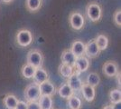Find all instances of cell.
Listing matches in <instances>:
<instances>
[{"mask_svg": "<svg viewBox=\"0 0 121 109\" xmlns=\"http://www.w3.org/2000/svg\"><path fill=\"white\" fill-rule=\"evenodd\" d=\"M86 15L87 17L93 23L100 21L103 16V10L99 3L96 1H91L86 5Z\"/></svg>", "mask_w": 121, "mask_h": 109, "instance_id": "obj_1", "label": "cell"}, {"mask_svg": "<svg viewBox=\"0 0 121 109\" xmlns=\"http://www.w3.org/2000/svg\"><path fill=\"white\" fill-rule=\"evenodd\" d=\"M35 40L33 33L29 29H20L15 34V42L21 47H27L32 45Z\"/></svg>", "mask_w": 121, "mask_h": 109, "instance_id": "obj_2", "label": "cell"}, {"mask_svg": "<svg viewBox=\"0 0 121 109\" xmlns=\"http://www.w3.org/2000/svg\"><path fill=\"white\" fill-rule=\"evenodd\" d=\"M44 61L43 53L38 49H31L26 57V63L33 66L35 68L42 67Z\"/></svg>", "mask_w": 121, "mask_h": 109, "instance_id": "obj_3", "label": "cell"}, {"mask_svg": "<svg viewBox=\"0 0 121 109\" xmlns=\"http://www.w3.org/2000/svg\"><path fill=\"white\" fill-rule=\"evenodd\" d=\"M69 24L73 30L80 31L85 26V17L79 11H73L69 16Z\"/></svg>", "mask_w": 121, "mask_h": 109, "instance_id": "obj_4", "label": "cell"}, {"mask_svg": "<svg viewBox=\"0 0 121 109\" xmlns=\"http://www.w3.org/2000/svg\"><path fill=\"white\" fill-rule=\"evenodd\" d=\"M25 98L26 102H33V101H38L41 96L40 91H39V85L35 83L29 84L25 89Z\"/></svg>", "mask_w": 121, "mask_h": 109, "instance_id": "obj_5", "label": "cell"}, {"mask_svg": "<svg viewBox=\"0 0 121 109\" xmlns=\"http://www.w3.org/2000/svg\"><path fill=\"white\" fill-rule=\"evenodd\" d=\"M100 50L99 49V47L97 46L95 39H91L90 41H88L85 44V50H84V56L87 57L89 59L90 58H96L99 56Z\"/></svg>", "mask_w": 121, "mask_h": 109, "instance_id": "obj_6", "label": "cell"}, {"mask_svg": "<svg viewBox=\"0 0 121 109\" xmlns=\"http://www.w3.org/2000/svg\"><path fill=\"white\" fill-rule=\"evenodd\" d=\"M102 72L108 77H115L119 72L118 66L115 61L108 60L103 64L102 66Z\"/></svg>", "mask_w": 121, "mask_h": 109, "instance_id": "obj_7", "label": "cell"}, {"mask_svg": "<svg viewBox=\"0 0 121 109\" xmlns=\"http://www.w3.org/2000/svg\"><path fill=\"white\" fill-rule=\"evenodd\" d=\"M91 66V61L90 59L85 56L76 57L75 64H74V69L76 72L79 74L83 72H86Z\"/></svg>", "mask_w": 121, "mask_h": 109, "instance_id": "obj_8", "label": "cell"}, {"mask_svg": "<svg viewBox=\"0 0 121 109\" xmlns=\"http://www.w3.org/2000/svg\"><path fill=\"white\" fill-rule=\"evenodd\" d=\"M38 85H39V91H40L41 95H48L52 97L56 94L57 89L50 80H47Z\"/></svg>", "mask_w": 121, "mask_h": 109, "instance_id": "obj_9", "label": "cell"}, {"mask_svg": "<svg viewBox=\"0 0 121 109\" xmlns=\"http://www.w3.org/2000/svg\"><path fill=\"white\" fill-rule=\"evenodd\" d=\"M66 83L68 84L71 86V88L75 92V91H80L81 90V86L83 85V81L81 80L80 74L74 71L70 77L67 78V82Z\"/></svg>", "mask_w": 121, "mask_h": 109, "instance_id": "obj_10", "label": "cell"}, {"mask_svg": "<svg viewBox=\"0 0 121 109\" xmlns=\"http://www.w3.org/2000/svg\"><path fill=\"white\" fill-rule=\"evenodd\" d=\"M80 91H81V94L83 95V98L85 99V101L89 102V103L93 102L95 97H96V90H95V87L91 86V85H88V84L83 83Z\"/></svg>", "mask_w": 121, "mask_h": 109, "instance_id": "obj_11", "label": "cell"}, {"mask_svg": "<svg viewBox=\"0 0 121 109\" xmlns=\"http://www.w3.org/2000/svg\"><path fill=\"white\" fill-rule=\"evenodd\" d=\"M50 79L49 76V73L47 72V70L43 67L36 68L35 75L33 76V80H34V83L37 84V85H40V84L45 82L47 80Z\"/></svg>", "mask_w": 121, "mask_h": 109, "instance_id": "obj_12", "label": "cell"}, {"mask_svg": "<svg viewBox=\"0 0 121 109\" xmlns=\"http://www.w3.org/2000/svg\"><path fill=\"white\" fill-rule=\"evenodd\" d=\"M76 57L74 56V54L71 52V49H64L61 55H60V64H64L67 66H70L74 67V64H75Z\"/></svg>", "mask_w": 121, "mask_h": 109, "instance_id": "obj_13", "label": "cell"}, {"mask_svg": "<svg viewBox=\"0 0 121 109\" xmlns=\"http://www.w3.org/2000/svg\"><path fill=\"white\" fill-rule=\"evenodd\" d=\"M71 51L76 57L84 56V50H85V44L81 40H75L71 43V47H70Z\"/></svg>", "mask_w": 121, "mask_h": 109, "instance_id": "obj_14", "label": "cell"}, {"mask_svg": "<svg viewBox=\"0 0 121 109\" xmlns=\"http://www.w3.org/2000/svg\"><path fill=\"white\" fill-rule=\"evenodd\" d=\"M56 92L59 94V95L61 98L66 99V100L68 98H70L71 95H74V91L71 88V86L67 83H64L62 84L61 85H60V87L57 89Z\"/></svg>", "mask_w": 121, "mask_h": 109, "instance_id": "obj_15", "label": "cell"}, {"mask_svg": "<svg viewBox=\"0 0 121 109\" xmlns=\"http://www.w3.org/2000/svg\"><path fill=\"white\" fill-rule=\"evenodd\" d=\"M43 0H25V8L30 13H37L42 8Z\"/></svg>", "mask_w": 121, "mask_h": 109, "instance_id": "obj_16", "label": "cell"}, {"mask_svg": "<svg viewBox=\"0 0 121 109\" xmlns=\"http://www.w3.org/2000/svg\"><path fill=\"white\" fill-rule=\"evenodd\" d=\"M19 99L13 94H7L3 98V104L7 109H15Z\"/></svg>", "mask_w": 121, "mask_h": 109, "instance_id": "obj_17", "label": "cell"}, {"mask_svg": "<svg viewBox=\"0 0 121 109\" xmlns=\"http://www.w3.org/2000/svg\"><path fill=\"white\" fill-rule=\"evenodd\" d=\"M38 104L41 109H53V100L52 96L41 95L38 99Z\"/></svg>", "mask_w": 121, "mask_h": 109, "instance_id": "obj_18", "label": "cell"}, {"mask_svg": "<svg viewBox=\"0 0 121 109\" xmlns=\"http://www.w3.org/2000/svg\"><path fill=\"white\" fill-rule=\"evenodd\" d=\"M95 41L100 51H104L106 50L108 47V44H109V40H108V37L106 35H103V34H99L98 35L97 37L95 38Z\"/></svg>", "mask_w": 121, "mask_h": 109, "instance_id": "obj_19", "label": "cell"}, {"mask_svg": "<svg viewBox=\"0 0 121 109\" xmlns=\"http://www.w3.org/2000/svg\"><path fill=\"white\" fill-rule=\"evenodd\" d=\"M35 69L36 68H35L33 66L25 63L21 68V75H22L23 77L26 78V79H32L34 75H35Z\"/></svg>", "mask_w": 121, "mask_h": 109, "instance_id": "obj_20", "label": "cell"}, {"mask_svg": "<svg viewBox=\"0 0 121 109\" xmlns=\"http://www.w3.org/2000/svg\"><path fill=\"white\" fill-rule=\"evenodd\" d=\"M100 76L96 72H91L90 73L88 76H87V78H86V84L90 85L93 87H96L98 86L99 84H100Z\"/></svg>", "mask_w": 121, "mask_h": 109, "instance_id": "obj_21", "label": "cell"}, {"mask_svg": "<svg viewBox=\"0 0 121 109\" xmlns=\"http://www.w3.org/2000/svg\"><path fill=\"white\" fill-rule=\"evenodd\" d=\"M74 71H75L74 67L64 65V64H60L59 66V67H58V72L60 74V76H61L62 77L64 78L70 77Z\"/></svg>", "mask_w": 121, "mask_h": 109, "instance_id": "obj_22", "label": "cell"}, {"mask_svg": "<svg viewBox=\"0 0 121 109\" xmlns=\"http://www.w3.org/2000/svg\"><path fill=\"white\" fill-rule=\"evenodd\" d=\"M67 105H68L69 109H81V105H82V102H81L80 97L73 95L70 98L67 99Z\"/></svg>", "mask_w": 121, "mask_h": 109, "instance_id": "obj_23", "label": "cell"}, {"mask_svg": "<svg viewBox=\"0 0 121 109\" xmlns=\"http://www.w3.org/2000/svg\"><path fill=\"white\" fill-rule=\"evenodd\" d=\"M108 97H109V101L110 104H117V103H120L121 102V93L120 89L116 88L110 90V92L108 94Z\"/></svg>", "mask_w": 121, "mask_h": 109, "instance_id": "obj_24", "label": "cell"}, {"mask_svg": "<svg viewBox=\"0 0 121 109\" xmlns=\"http://www.w3.org/2000/svg\"><path fill=\"white\" fill-rule=\"evenodd\" d=\"M113 22L117 27L121 26V10L117 9L115 13L113 14Z\"/></svg>", "mask_w": 121, "mask_h": 109, "instance_id": "obj_25", "label": "cell"}, {"mask_svg": "<svg viewBox=\"0 0 121 109\" xmlns=\"http://www.w3.org/2000/svg\"><path fill=\"white\" fill-rule=\"evenodd\" d=\"M27 109H41L40 105L38 104V101L27 102Z\"/></svg>", "mask_w": 121, "mask_h": 109, "instance_id": "obj_26", "label": "cell"}, {"mask_svg": "<svg viewBox=\"0 0 121 109\" xmlns=\"http://www.w3.org/2000/svg\"><path fill=\"white\" fill-rule=\"evenodd\" d=\"M15 109H27V102L19 100Z\"/></svg>", "mask_w": 121, "mask_h": 109, "instance_id": "obj_27", "label": "cell"}, {"mask_svg": "<svg viewBox=\"0 0 121 109\" xmlns=\"http://www.w3.org/2000/svg\"><path fill=\"white\" fill-rule=\"evenodd\" d=\"M112 108H113V109H121L120 103H117V104H112Z\"/></svg>", "mask_w": 121, "mask_h": 109, "instance_id": "obj_28", "label": "cell"}, {"mask_svg": "<svg viewBox=\"0 0 121 109\" xmlns=\"http://www.w3.org/2000/svg\"><path fill=\"white\" fill-rule=\"evenodd\" d=\"M117 79V85H118V87H120V72H118V74L116 76Z\"/></svg>", "mask_w": 121, "mask_h": 109, "instance_id": "obj_29", "label": "cell"}, {"mask_svg": "<svg viewBox=\"0 0 121 109\" xmlns=\"http://www.w3.org/2000/svg\"><path fill=\"white\" fill-rule=\"evenodd\" d=\"M15 0H1V2H3L4 4H11L12 2H14Z\"/></svg>", "mask_w": 121, "mask_h": 109, "instance_id": "obj_30", "label": "cell"}, {"mask_svg": "<svg viewBox=\"0 0 121 109\" xmlns=\"http://www.w3.org/2000/svg\"><path fill=\"white\" fill-rule=\"evenodd\" d=\"M102 109H113L112 108V104H108V105H105Z\"/></svg>", "mask_w": 121, "mask_h": 109, "instance_id": "obj_31", "label": "cell"}]
</instances>
